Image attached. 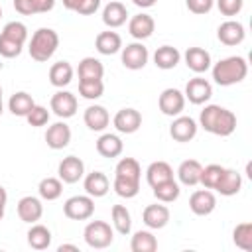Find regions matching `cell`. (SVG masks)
Segmentation results:
<instances>
[{
  "label": "cell",
  "mask_w": 252,
  "mask_h": 252,
  "mask_svg": "<svg viewBox=\"0 0 252 252\" xmlns=\"http://www.w3.org/2000/svg\"><path fill=\"white\" fill-rule=\"evenodd\" d=\"M122 150H124V144L116 134H102L96 140V152L102 158H118Z\"/></svg>",
  "instance_id": "f1b7e54d"
},
{
  "label": "cell",
  "mask_w": 252,
  "mask_h": 252,
  "mask_svg": "<svg viewBox=\"0 0 252 252\" xmlns=\"http://www.w3.org/2000/svg\"><path fill=\"white\" fill-rule=\"evenodd\" d=\"M57 173H59V179L63 183H77L85 175V163L77 156H67L61 159Z\"/></svg>",
  "instance_id": "30bf717a"
},
{
  "label": "cell",
  "mask_w": 252,
  "mask_h": 252,
  "mask_svg": "<svg viewBox=\"0 0 252 252\" xmlns=\"http://www.w3.org/2000/svg\"><path fill=\"white\" fill-rule=\"evenodd\" d=\"M73 81V67L69 61H57L49 69V83L57 89L67 87Z\"/></svg>",
  "instance_id": "83f0119b"
},
{
  "label": "cell",
  "mask_w": 252,
  "mask_h": 252,
  "mask_svg": "<svg viewBox=\"0 0 252 252\" xmlns=\"http://www.w3.org/2000/svg\"><path fill=\"white\" fill-rule=\"evenodd\" d=\"M179 59H181V53H179V49L173 47V45H161V47H158L156 53H154V63H156V67H159V69H163V71L173 69V67L179 63Z\"/></svg>",
  "instance_id": "4316f807"
},
{
  "label": "cell",
  "mask_w": 252,
  "mask_h": 252,
  "mask_svg": "<svg viewBox=\"0 0 252 252\" xmlns=\"http://www.w3.org/2000/svg\"><path fill=\"white\" fill-rule=\"evenodd\" d=\"M2 35H6V37H10V39H14V41L24 45L26 39H28V28L22 22H8L4 26V30H2Z\"/></svg>",
  "instance_id": "ee69618b"
},
{
  "label": "cell",
  "mask_w": 252,
  "mask_h": 252,
  "mask_svg": "<svg viewBox=\"0 0 252 252\" xmlns=\"http://www.w3.org/2000/svg\"><path fill=\"white\" fill-rule=\"evenodd\" d=\"M102 93H104L102 79H79V94L83 98L94 100V98H100Z\"/></svg>",
  "instance_id": "f35d334b"
},
{
  "label": "cell",
  "mask_w": 252,
  "mask_h": 252,
  "mask_svg": "<svg viewBox=\"0 0 252 252\" xmlns=\"http://www.w3.org/2000/svg\"><path fill=\"white\" fill-rule=\"evenodd\" d=\"M185 4L193 14H209L215 0H185Z\"/></svg>",
  "instance_id": "c3c4849f"
},
{
  "label": "cell",
  "mask_w": 252,
  "mask_h": 252,
  "mask_svg": "<svg viewBox=\"0 0 252 252\" xmlns=\"http://www.w3.org/2000/svg\"><path fill=\"white\" fill-rule=\"evenodd\" d=\"M146 179L150 187H156L158 183H163L167 179H173V169L167 161H154L146 169Z\"/></svg>",
  "instance_id": "f546056e"
},
{
  "label": "cell",
  "mask_w": 252,
  "mask_h": 252,
  "mask_svg": "<svg viewBox=\"0 0 252 252\" xmlns=\"http://www.w3.org/2000/svg\"><path fill=\"white\" fill-rule=\"evenodd\" d=\"M114 173H116L114 177H124V179L140 181V177H142V167H140V163H138L134 158H122V159L116 163Z\"/></svg>",
  "instance_id": "d590c367"
},
{
  "label": "cell",
  "mask_w": 252,
  "mask_h": 252,
  "mask_svg": "<svg viewBox=\"0 0 252 252\" xmlns=\"http://www.w3.org/2000/svg\"><path fill=\"white\" fill-rule=\"evenodd\" d=\"M185 65L195 73H205L211 69V53L203 47H187L185 51Z\"/></svg>",
  "instance_id": "ffe728a7"
},
{
  "label": "cell",
  "mask_w": 252,
  "mask_h": 252,
  "mask_svg": "<svg viewBox=\"0 0 252 252\" xmlns=\"http://www.w3.org/2000/svg\"><path fill=\"white\" fill-rule=\"evenodd\" d=\"M28 244L33 250H45L51 244V230L43 224H32V228L28 230Z\"/></svg>",
  "instance_id": "4dcf8cb0"
},
{
  "label": "cell",
  "mask_w": 252,
  "mask_h": 252,
  "mask_svg": "<svg viewBox=\"0 0 252 252\" xmlns=\"http://www.w3.org/2000/svg\"><path fill=\"white\" fill-rule=\"evenodd\" d=\"M51 110L59 116V118H71L77 112V96L69 91H57L51 96Z\"/></svg>",
  "instance_id": "8fae6325"
},
{
  "label": "cell",
  "mask_w": 252,
  "mask_h": 252,
  "mask_svg": "<svg viewBox=\"0 0 252 252\" xmlns=\"http://www.w3.org/2000/svg\"><path fill=\"white\" fill-rule=\"evenodd\" d=\"M246 75H248V63L240 55L224 57L219 63H215V67H213V79L220 87L236 85V83L244 81Z\"/></svg>",
  "instance_id": "7a4b0ae2"
},
{
  "label": "cell",
  "mask_w": 252,
  "mask_h": 252,
  "mask_svg": "<svg viewBox=\"0 0 252 252\" xmlns=\"http://www.w3.org/2000/svg\"><path fill=\"white\" fill-rule=\"evenodd\" d=\"M77 73H79V79H102L104 67H102V63H100L98 59H94V57H85V59L79 61Z\"/></svg>",
  "instance_id": "e575fe53"
},
{
  "label": "cell",
  "mask_w": 252,
  "mask_h": 252,
  "mask_svg": "<svg viewBox=\"0 0 252 252\" xmlns=\"http://www.w3.org/2000/svg\"><path fill=\"white\" fill-rule=\"evenodd\" d=\"M148 59H150V53L142 41H134V43H128L126 47H122V65L126 69H132V71L144 69Z\"/></svg>",
  "instance_id": "8992f818"
},
{
  "label": "cell",
  "mask_w": 252,
  "mask_h": 252,
  "mask_svg": "<svg viewBox=\"0 0 252 252\" xmlns=\"http://www.w3.org/2000/svg\"><path fill=\"white\" fill-rule=\"evenodd\" d=\"M85 124L89 130L93 132H102L108 122H110V116H108V110L100 104H91L87 110H85V116H83Z\"/></svg>",
  "instance_id": "ac0fdd59"
},
{
  "label": "cell",
  "mask_w": 252,
  "mask_h": 252,
  "mask_svg": "<svg viewBox=\"0 0 252 252\" xmlns=\"http://www.w3.org/2000/svg\"><path fill=\"white\" fill-rule=\"evenodd\" d=\"M142 220L148 228H163L169 222V209L165 205H148L142 213Z\"/></svg>",
  "instance_id": "d6986e66"
},
{
  "label": "cell",
  "mask_w": 252,
  "mask_h": 252,
  "mask_svg": "<svg viewBox=\"0 0 252 252\" xmlns=\"http://www.w3.org/2000/svg\"><path fill=\"white\" fill-rule=\"evenodd\" d=\"M158 104L165 116H179L185 108V94L179 89H165L159 94Z\"/></svg>",
  "instance_id": "52a82bcc"
},
{
  "label": "cell",
  "mask_w": 252,
  "mask_h": 252,
  "mask_svg": "<svg viewBox=\"0 0 252 252\" xmlns=\"http://www.w3.org/2000/svg\"><path fill=\"white\" fill-rule=\"evenodd\" d=\"M126 20H128V10H126V6L122 2L112 0V2H108L104 6V10H102V22H104V26H108V28H120V26L126 24Z\"/></svg>",
  "instance_id": "44dd1931"
},
{
  "label": "cell",
  "mask_w": 252,
  "mask_h": 252,
  "mask_svg": "<svg viewBox=\"0 0 252 252\" xmlns=\"http://www.w3.org/2000/svg\"><path fill=\"white\" fill-rule=\"evenodd\" d=\"M83 187H85L87 195H91V197H104L110 189V183H108V177L102 171H91L85 177Z\"/></svg>",
  "instance_id": "7402d4cb"
},
{
  "label": "cell",
  "mask_w": 252,
  "mask_h": 252,
  "mask_svg": "<svg viewBox=\"0 0 252 252\" xmlns=\"http://www.w3.org/2000/svg\"><path fill=\"white\" fill-rule=\"evenodd\" d=\"M83 236H85V242L94 250H102V248L110 246L114 240V232H112L110 224L104 220H91L85 226Z\"/></svg>",
  "instance_id": "277c9868"
},
{
  "label": "cell",
  "mask_w": 252,
  "mask_h": 252,
  "mask_svg": "<svg viewBox=\"0 0 252 252\" xmlns=\"http://www.w3.org/2000/svg\"><path fill=\"white\" fill-rule=\"evenodd\" d=\"M4 207H6V205H0V220L4 219Z\"/></svg>",
  "instance_id": "f5cc1de1"
},
{
  "label": "cell",
  "mask_w": 252,
  "mask_h": 252,
  "mask_svg": "<svg viewBox=\"0 0 252 252\" xmlns=\"http://www.w3.org/2000/svg\"><path fill=\"white\" fill-rule=\"evenodd\" d=\"M183 94L191 104H203L213 96V87H211V83L207 79L195 77L185 85V93Z\"/></svg>",
  "instance_id": "ba28073f"
},
{
  "label": "cell",
  "mask_w": 252,
  "mask_h": 252,
  "mask_svg": "<svg viewBox=\"0 0 252 252\" xmlns=\"http://www.w3.org/2000/svg\"><path fill=\"white\" fill-rule=\"evenodd\" d=\"M45 142L51 150H63L71 142V128L65 122H55L45 132Z\"/></svg>",
  "instance_id": "e0dca14e"
},
{
  "label": "cell",
  "mask_w": 252,
  "mask_h": 252,
  "mask_svg": "<svg viewBox=\"0 0 252 252\" xmlns=\"http://www.w3.org/2000/svg\"><path fill=\"white\" fill-rule=\"evenodd\" d=\"M244 6V0H217V8L222 16H236Z\"/></svg>",
  "instance_id": "7dc6e473"
},
{
  "label": "cell",
  "mask_w": 252,
  "mask_h": 252,
  "mask_svg": "<svg viewBox=\"0 0 252 252\" xmlns=\"http://www.w3.org/2000/svg\"><path fill=\"white\" fill-rule=\"evenodd\" d=\"M152 189H154V197L158 201H161V203H173L179 197V193H181V189H179L175 179H167L163 183H158Z\"/></svg>",
  "instance_id": "8d00e7d4"
},
{
  "label": "cell",
  "mask_w": 252,
  "mask_h": 252,
  "mask_svg": "<svg viewBox=\"0 0 252 252\" xmlns=\"http://www.w3.org/2000/svg\"><path fill=\"white\" fill-rule=\"evenodd\" d=\"M0 100H2V87H0Z\"/></svg>",
  "instance_id": "11a10c76"
},
{
  "label": "cell",
  "mask_w": 252,
  "mask_h": 252,
  "mask_svg": "<svg viewBox=\"0 0 252 252\" xmlns=\"http://www.w3.org/2000/svg\"><path fill=\"white\" fill-rule=\"evenodd\" d=\"M55 0H14V8L22 16H33V14H45L53 10Z\"/></svg>",
  "instance_id": "484cf974"
},
{
  "label": "cell",
  "mask_w": 252,
  "mask_h": 252,
  "mask_svg": "<svg viewBox=\"0 0 252 252\" xmlns=\"http://www.w3.org/2000/svg\"><path fill=\"white\" fill-rule=\"evenodd\" d=\"M132 2H134L138 8H152L158 0H132Z\"/></svg>",
  "instance_id": "681fc988"
},
{
  "label": "cell",
  "mask_w": 252,
  "mask_h": 252,
  "mask_svg": "<svg viewBox=\"0 0 252 252\" xmlns=\"http://www.w3.org/2000/svg\"><path fill=\"white\" fill-rule=\"evenodd\" d=\"M114 191H116V195H120L124 199H132L140 191V181L124 179V177H114Z\"/></svg>",
  "instance_id": "7bdbcfd3"
},
{
  "label": "cell",
  "mask_w": 252,
  "mask_h": 252,
  "mask_svg": "<svg viewBox=\"0 0 252 252\" xmlns=\"http://www.w3.org/2000/svg\"><path fill=\"white\" fill-rule=\"evenodd\" d=\"M222 173H224V167H222V165L211 163V165H207V167L201 169V179H199V183H201L205 189H215V187L219 185Z\"/></svg>",
  "instance_id": "60d3db41"
},
{
  "label": "cell",
  "mask_w": 252,
  "mask_h": 252,
  "mask_svg": "<svg viewBox=\"0 0 252 252\" xmlns=\"http://www.w3.org/2000/svg\"><path fill=\"white\" fill-rule=\"evenodd\" d=\"M215 189L220 195H224V197L236 195L242 189V177H240V173L236 169H226L224 167V173H222V177H220V181H219V185Z\"/></svg>",
  "instance_id": "d4e9b609"
},
{
  "label": "cell",
  "mask_w": 252,
  "mask_h": 252,
  "mask_svg": "<svg viewBox=\"0 0 252 252\" xmlns=\"http://www.w3.org/2000/svg\"><path fill=\"white\" fill-rule=\"evenodd\" d=\"M63 6L71 12L81 14V16H91L98 10L100 0H63Z\"/></svg>",
  "instance_id": "b9f144b4"
},
{
  "label": "cell",
  "mask_w": 252,
  "mask_h": 252,
  "mask_svg": "<svg viewBox=\"0 0 252 252\" xmlns=\"http://www.w3.org/2000/svg\"><path fill=\"white\" fill-rule=\"evenodd\" d=\"M41 215H43V205H41V201L37 197L28 195V197H22L18 201V217H20V220L33 224V222H37L41 219Z\"/></svg>",
  "instance_id": "9a60e30c"
},
{
  "label": "cell",
  "mask_w": 252,
  "mask_h": 252,
  "mask_svg": "<svg viewBox=\"0 0 252 252\" xmlns=\"http://www.w3.org/2000/svg\"><path fill=\"white\" fill-rule=\"evenodd\" d=\"M130 248L132 252H154L158 250V240L150 230H138L130 240Z\"/></svg>",
  "instance_id": "d6a6232c"
},
{
  "label": "cell",
  "mask_w": 252,
  "mask_h": 252,
  "mask_svg": "<svg viewBox=\"0 0 252 252\" xmlns=\"http://www.w3.org/2000/svg\"><path fill=\"white\" fill-rule=\"evenodd\" d=\"M94 47L102 55H114L122 49V37L116 32H100L94 39Z\"/></svg>",
  "instance_id": "603a6c76"
},
{
  "label": "cell",
  "mask_w": 252,
  "mask_h": 252,
  "mask_svg": "<svg viewBox=\"0 0 252 252\" xmlns=\"http://www.w3.org/2000/svg\"><path fill=\"white\" fill-rule=\"evenodd\" d=\"M26 120H28V124L33 126V128L45 126V124L49 122V110H47L45 106H41V104H33V108L26 114Z\"/></svg>",
  "instance_id": "f6af8a7d"
},
{
  "label": "cell",
  "mask_w": 252,
  "mask_h": 252,
  "mask_svg": "<svg viewBox=\"0 0 252 252\" xmlns=\"http://www.w3.org/2000/svg\"><path fill=\"white\" fill-rule=\"evenodd\" d=\"M156 30V22L150 14H136L128 22V32L134 39H148Z\"/></svg>",
  "instance_id": "2e32d148"
},
{
  "label": "cell",
  "mask_w": 252,
  "mask_h": 252,
  "mask_svg": "<svg viewBox=\"0 0 252 252\" xmlns=\"http://www.w3.org/2000/svg\"><path fill=\"white\" fill-rule=\"evenodd\" d=\"M6 201H8V193H6V189L0 185V205H6Z\"/></svg>",
  "instance_id": "816d5d0a"
},
{
  "label": "cell",
  "mask_w": 252,
  "mask_h": 252,
  "mask_svg": "<svg viewBox=\"0 0 252 252\" xmlns=\"http://www.w3.org/2000/svg\"><path fill=\"white\" fill-rule=\"evenodd\" d=\"M57 250H59V252H65V250H71V252H79V248H77L75 244H61Z\"/></svg>",
  "instance_id": "f907efd6"
},
{
  "label": "cell",
  "mask_w": 252,
  "mask_h": 252,
  "mask_svg": "<svg viewBox=\"0 0 252 252\" xmlns=\"http://www.w3.org/2000/svg\"><path fill=\"white\" fill-rule=\"evenodd\" d=\"M0 18H2V8H0Z\"/></svg>",
  "instance_id": "9f6ffc18"
},
{
  "label": "cell",
  "mask_w": 252,
  "mask_h": 252,
  "mask_svg": "<svg viewBox=\"0 0 252 252\" xmlns=\"http://www.w3.org/2000/svg\"><path fill=\"white\" fill-rule=\"evenodd\" d=\"M37 191H39V197L45 199V201H55L61 197L63 193V181L59 177H45L39 181L37 185Z\"/></svg>",
  "instance_id": "836d02e7"
},
{
  "label": "cell",
  "mask_w": 252,
  "mask_h": 252,
  "mask_svg": "<svg viewBox=\"0 0 252 252\" xmlns=\"http://www.w3.org/2000/svg\"><path fill=\"white\" fill-rule=\"evenodd\" d=\"M112 224L114 228L120 232V234H130L132 230V217H130V211L124 207V205H114L112 207Z\"/></svg>",
  "instance_id": "74e56055"
},
{
  "label": "cell",
  "mask_w": 252,
  "mask_h": 252,
  "mask_svg": "<svg viewBox=\"0 0 252 252\" xmlns=\"http://www.w3.org/2000/svg\"><path fill=\"white\" fill-rule=\"evenodd\" d=\"M33 104H35V102H33L32 94L20 91V93H16V94L10 96V100H8V110H10L14 116H26V114L33 108Z\"/></svg>",
  "instance_id": "1f68e13d"
},
{
  "label": "cell",
  "mask_w": 252,
  "mask_h": 252,
  "mask_svg": "<svg viewBox=\"0 0 252 252\" xmlns=\"http://www.w3.org/2000/svg\"><path fill=\"white\" fill-rule=\"evenodd\" d=\"M215 207H217V197L211 189H199L189 197V209L199 217L211 215Z\"/></svg>",
  "instance_id": "4fadbf2b"
},
{
  "label": "cell",
  "mask_w": 252,
  "mask_h": 252,
  "mask_svg": "<svg viewBox=\"0 0 252 252\" xmlns=\"http://www.w3.org/2000/svg\"><path fill=\"white\" fill-rule=\"evenodd\" d=\"M197 122L191 116H177L169 126V136L175 142H191L197 136Z\"/></svg>",
  "instance_id": "5bb4252c"
},
{
  "label": "cell",
  "mask_w": 252,
  "mask_h": 252,
  "mask_svg": "<svg viewBox=\"0 0 252 252\" xmlns=\"http://www.w3.org/2000/svg\"><path fill=\"white\" fill-rule=\"evenodd\" d=\"M217 37H219L220 43L232 47V45H238V43L244 41V37H246V30H244V26H242L240 22L226 20V22H222V24L219 26V30H217Z\"/></svg>",
  "instance_id": "9c48e42d"
},
{
  "label": "cell",
  "mask_w": 252,
  "mask_h": 252,
  "mask_svg": "<svg viewBox=\"0 0 252 252\" xmlns=\"http://www.w3.org/2000/svg\"><path fill=\"white\" fill-rule=\"evenodd\" d=\"M2 110H4V106H2V100H0V114H2Z\"/></svg>",
  "instance_id": "db71d44e"
},
{
  "label": "cell",
  "mask_w": 252,
  "mask_h": 252,
  "mask_svg": "<svg viewBox=\"0 0 252 252\" xmlns=\"http://www.w3.org/2000/svg\"><path fill=\"white\" fill-rule=\"evenodd\" d=\"M201 169H203V165L197 159H185L177 167V177H179V181L183 185L195 187L199 183V179H201Z\"/></svg>",
  "instance_id": "cb8c5ba5"
},
{
  "label": "cell",
  "mask_w": 252,
  "mask_h": 252,
  "mask_svg": "<svg viewBox=\"0 0 252 252\" xmlns=\"http://www.w3.org/2000/svg\"><path fill=\"white\" fill-rule=\"evenodd\" d=\"M59 47V35L55 30L51 28H39L37 32H33L32 39H30V57L37 63H45L47 59L53 57V53Z\"/></svg>",
  "instance_id": "3957f363"
},
{
  "label": "cell",
  "mask_w": 252,
  "mask_h": 252,
  "mask_svg": "<svg viewBox=\"0 0 252 252\" xmlns=\"http://www.w3.org/2000/svg\"><path fill=\"white\" fill-rule=\"evenodd\" d=\"M232 240L244 252H252V224L250 222L236 224V228L232 230Z\"/></svg>",
  "instance_id": "ab89813d"
},
{
  "label": "cell",
  "mask_w": 252,
  "mask_h": 252,
  "mask_svg": "<svg viewBox=\"0 0 252 252\" xmlns=\"http://www.w3.org/2000/svg\"><path fill=\"white\" fill-rule=\"evenodd\" d=\"M63 213L71 220H87L94 213V201L91 195H75L63 203Z\"/></svg>",
  "instance_id": "5b68a950"
},
{
  "label": "cell",
  "mask_w": 252,
  "mask_h": 252,
  "mask_svg": "<svg viewBox=\"0 0 252 252\" xmlns=\"http://www.w3.org/2000/svg\"><path fill=\"white\" fill-rule=\"evenodd\" d=\"M114 128L122 134H134L142 126V114L136 108H120L112 120Z\"/></svg>",
  "instance_id": "7c38bea8"
},
{
  "label": "cell",
  "mask_w": 252,
  "mask_h": 252,
  "mask_svg": "<svg viewBox=\"0 0 252 252\" xmlns=\"http://www.w3.org/2000/svg\"><path fill=\"white\" fill-rule=\"evenodd\" d=\"M199 126L215 136H230L236 130V116L219 104H207L199 114Z\"/></svg>",
  "instance_id": "6da1fadb"
},
{
  "label": "cell",
  "mask_w": 252,
  "mask_h": 252,
  "mask_svg": "<svg viewBox=\"0 0 252 252\" xmlns=\"http://www.w3.org/2000/svg\"><path fill=\"white\" fill-rule=\"evenodd\" d=\"M22 47H24L22 43H18V41H14V39H10V37L0 33V55L2 57H6V59L18 57L22 53Z\"/></svg>",
  "instance_id": "bcb514c9"
}]
</instances>
